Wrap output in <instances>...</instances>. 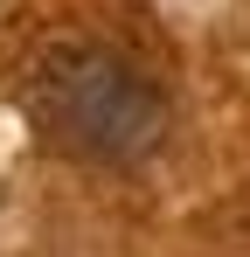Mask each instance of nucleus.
I'll list each match as a JSON object with an SVG mask.
<instances>
[{"label":"nucleus","mask_w":250,"mask_h":257,"mask_svg":"<svg viewBox=\"0 0 250 257\" xmlns=\"http://www.w3.org/2000/svg\"><path fill=\"white\" fill-rule=\"evenodd\" d=\"M28 118L56 153L83 167H139L167 139V97L132 56L63 42L28 77Z\"/></svg>","instance_id":"nucleus-1"}]
</instances>
